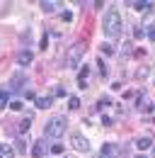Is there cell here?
<instances>
[{"instance_id": "ba28073f", "label": "cell", "mask_w": 155, "mask_h": 158, "mask_svg": "<svg viewBox=\"0 0 155 158\" xmlns=\"http://www.w3.org/2000/svg\"><path fill=\"white\" fill-rule=\"evenodd\" d=\"M136 148H138V151H148V148H153V139H150V136L136 139Z\"/></svg>"}, {"instance_id": "4fadbf2b", "label": "cell", "mask_w": 155, "mask_h": 158, "mask_svg": "<svg viewBox=\"0 0 155 158\" xmlns=\"http://www.w3.org/2000/svg\"><path fill=\"white\" fill-rule=\"evenodd\" d=\"M56 7H58V5L54 2V0H44V2H41V10H44V12H54Z\"/></svg>"}, {"instance_id": "7a4b0ae2", "label": "cell", "mask_w": 155, "mask_h": 158, "mask_svg": "<svg viewBox=\"0 0 155 158\" xmlns=\"http://www.w3.org/2000/svg\"><path fill=\"white\" fill-rule=\"evenodd\" d=\"M66 129H68V119L63 117V114H58V117H51L46 122L44 134H46V139H61L66 134Z\"/></svg>"}, {"instance_id": "603a6c76", "label": "cell", "mask_w": 155, "mask_h": 158, "mask_svg": "<svg viewBox=\"0 0 155 158\" xmlns=\"http://www.w3.org/2000/svg\"><path fill=\"white\" fill-rule=\"evenodd\" d=\"M133 37L136 39H143V29L141 27H133Z\"/></svg>"}, {"instance_id": "3957f363", "label": "cell", "mask_w": 155, "mask_h": 158, "mask_svg": "<svg viewBox=\"0 0 155 158\" xmlns=\"http://www.w3.org/2000/svg\"><path fill=\"white\" fill-rule=\"evenodd\" d=\"M85 49H87V44H85V41H78V44H73V46L68 49L66 61H68V66H70V68H78V63H80V59H82Z\"/></svg>"}, {"instance_id": "6da1fadb", "label": "cell", "mask_w": 155, "mask_h": 158, "mask_svg": "<svg viewBox=\"0 0 155 158\" xmlns=\"http://www.w3.org/2000/svg\"><path fill=\"white\" fill-rule=\"evenodd\" d=\"M104 34L109 37V39H119V34H121V17H119V10L116 7H107V12H104Z\"/></svg>"}, {"instance_id": "ffe728a7", "label": "cell", "mask_w": 155, "mask_h": 158, "mask_svg": "<svg viewBox=\"0 0 155 158\" xmlns=\"http://www.w3.org/2000/svg\"><path fill=\"white\" fill-rule=\"evenodd\" d=\"M61 17H63V22H70V20H73V12H68V10H63V12H61Z\"/></svg>"}, {"instance_id": "9a60e30c", "label": "cell", "mask_w": 155, "mask_h": 158, "mask_svg": "<svg viewBox=\"0 0 155 158\" xmlns=\"http://www.w3.org/2000/svg\"><path fill=\"white\" fill-rule=\"evenodd\" d=\"M78 107H80V100H78L75 95H73V98H68V110H78Z\"/></svg>"}, {"instance_id": "52a82bcc", "label": "cell", "mask_w": 155, "mask_h": 158, "mask_svg": "<svg viewBox=\"0 0 155 158\" xmlns=\"http://www.w3.org/2000/svg\"><path fill=\"white\" fill-rule=\"evenodd\" d=\"M150 5H153L150 0H131V2H129V7L136 10V12H143V10H148Z\"/></svg>"}, {"instance_id": "484cf974", "label": "cell", "mask_w": 155, "mask_h": 158, "mask_svg": "<svg viewBox=\"0 0 155 158\" xmlns=\"http://www.w3.org/2000/svg\"><path fill=\"white\" fill-rule=\"evenodd\" d=\"M136 158H145V156H136Z\"/></svg>"}, {"instance_id": "d4e9b609", "label": "cell", "mask_w": 155, "mask_h": 158, "mask_svg": "<svg viewBox=\"0 0 155 158\" xmlns=\"http://www.w3.org/2000/svg\"><path fill=\"white\" fill-rule=\"evenodd\" d=\"M153 153H155V143H153Z\"/></svg>"}, {"instance_id": "5bb4252c", "label": "cell", "mask_w": 155, "mask_h": 158, "mask_svg": "<svg viewBox=\"0 0 155 158\" xmlns=\"http://www.w3.org/2000/svg\"><path fill=\"white\" fill-rule=\"evenodd\" d=\"M10 105V95H7V90H0V110H5Z\"/></svg>"}, {"instance_id": "5b68a950", "label": "cell", "mask_w": 155, "mask_h": 158, "mask_svg": "<svg viewBox=\"0 0 155 158\" xmlns=\"http://www.w3.org/2000/svg\"><path fill=\"white\" fill-rule=\"evenodd\" d=\"M119 156V146L116 143H104L102 151H99V158H116Z\"/></svg>"}, {"instance_id": "30bf717a", "label": "cell", "mask_w": 155, "mask_h": 158, "mask_svg": "<svg viewBox=\"0 0 155 158\" xmlns=\"http://www.w3.org/2000/svg\"><path fill=\"white\" fill-rule=\"evenodd\" d=\"M34 105H37L39 110H49V107L54 105V98H37V100H34Z\"/></svg>"}, {"instance_id": "e0dca14e", "label": "cell", "mask_w": 155, "mask_h": 158, "mask_svg": "<svg viewBox=\"0 0 155 158\" xmlns=\"http://www.w3.org/2000/svg\"><path fill=\"white\" fill-rule=\"evenodd\" d=\"M87 71H90L87 66H82V68H80V76H78V80H80V83H85V78H87Z\"/></svg>"}, {"instance_id": "7402d4cb", "label": "cell", "mask_w": 155, "mask_h": 158, "mask_svg": "<svg viewBox=\"0 0 155 158\" xmlns=\"http://www.w3.org/2000/svg\"><path fill=\"white\" fill-rule=\"evenodd\" d=\"M51 153H63V146H61V143H54V146H51Z\"/></svg>"}, {"instance_id": "7c38bea8", "label": "cell", "mask_w": 155, "mask_h": 158, "mask_svg": "<svg viewBox=\"0 0 155 158\" xmlns=\"http://www.w3.org/2000/svg\"><path fill=\"white\" fill-rule=\"evenodd\" d=\"M148 76H150V68H148V66H141V68L136 71V78L138 80H145Z\"/></svg>"}, {"instance_id": "2e32d148", "label": "cell", "mask_w": 155, "mask_h": 158, "mask_svg": "<svg viewBox=\"0 0 155 158\" xmlns=\"http://www.w3.org/2000/svg\"><path fill=\"white\" fill-rule=\"evenodd\" d=\"M7 107H10L12 112H19V110H22V100H12V102H10Z\"/></svg>"}, {"instance_id": "ac0fdd59", "label": "cell", "mask_w": 155, "mask_h": 158, "mask_svg": "<svg viewBox=\"0 0 155 158\" xmlns=\"http://www.w3.org/2000/svg\"><path fill=\"white\" fill-rule=\"evenodd\" d=\"M29 124H32V119L24 117V119H22V127H19V131H27V129H29Z\"/></svg>"}, {"instance_id": "9c48e42d", "label": "cell", "mask_w": 155, "mask_h": 158, "mask_svg": "<svg viewBox=\"0 0 155 158\" xmlns=\"http://www.w3.org/2000/svg\"><path fill=\"white\" fill-rule=\"evenodd\" d=\"M32 61H34V54H32V51H19V56H17L19 66H29Z\"/></svg>"}, {"instance_id": "277c9868", "label": "cell", "mask_w": 155, "mask_h": 158, "mask_svg": "<svg viewBox=\"0 0 155 158\" xmlns=\"http://www.w3.org/2000/svg\"><path fill=\"white\" fill-rule=\"evenodd\" d=\"M70 146L75 148V151H80V153H87L90 151V141H87V136L85 134H73V139H70Z\"/></svg>"}, {"instance_id": "44dd1931", "label": "cell", "mask_w": 155, "mask_h": 158, "mask_svg": "<svg viewBox=\"0 0 155 158\" xmlns=\"http://www.w3.org/2000/svg\"><path fill=\"white\" fill-rule=\"evenodd\" d=\"M15 148H17L19 153L24 151V139H17V141H15Z\"/></svg>"}, {"instance_id": "d6986e66", "label": "cell", "mask_w": 155, "mask_h": 158, "mask_svg": "<svg viewBox=\"0 0 155 158\" xmlns=\"http://www.w3.org/2000/svg\"><path fill=\"white\" fill-rule=\"evenodd\" d=\"M54 98H66V90L58 85V88H54Z\"/></svg>"}, {"instance_id": "cb8c5ba5", "label": "cell", "mask_w": 155, "mask_h": 158, "mask_svg": "<svg viewBox=\"0 0 155 158\" xmlns=\"http://www.w3.org/2000/svg\"><path fill=\"white\" fill-rule=\"evenodd\" d=\"M148 37H150V39L155 41V27H150V29H148Z\"/></svg>"}, {"instance_id": "8992f818", "label": "cell", "mask_w": 155, "mask_h": 158, "mask_svg": "<svg viewBox=\"0 0 155 158\" xmlns=\"http://www.w3.org/2000/svg\"><path fill=\"white\" fill-rule=\"evenodd\" d=\"M46 151H49L46 139H39L37 143H34V148H32V156H34V158H44V156H46Z\"/></svg>"}, {"instance_id": "8fae6325", "label": "cell", "mask_w": 155, "mask_h": 158, "mask_svg": "<svg viewBox=\"0 0 155 158\" xmlns=\"http://www.w3.org/2000/svg\"><path fill=\"white\" fill-rule=\"evenodd\" d=\"M0 158H15V151L7 143H0Z\"/></svg>"}]
</instances>
